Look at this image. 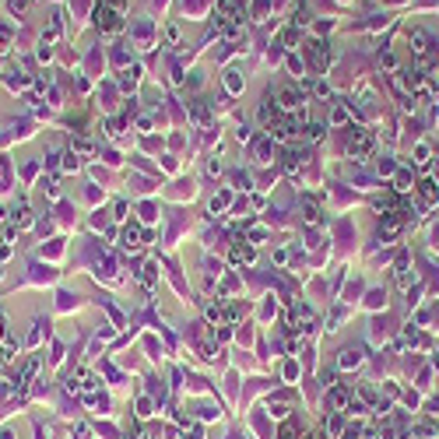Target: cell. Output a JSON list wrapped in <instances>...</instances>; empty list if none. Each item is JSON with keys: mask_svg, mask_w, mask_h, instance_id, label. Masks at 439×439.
<instances>
[{"mask_svg": "<svg viewBox=\"0 0 439 439\" xmlns=\"http://www.w3.org/2000/svg\"><path fill=\"white\" fill-rule=\"evenodd\" d=\"M99 28H102V32H116V28H120V11L102 7V11H99Z\"/></svg>", "mask_w": 439, "mask_h": 439, "instance_id": "obj_2", "label": "cell"}, {"mask_svg": "<svg viewBox=\"0 0 439 439\" xmlns=\"http://www.w3.org/2000/svg\"><path fill=\"white\" fill-rule=\"evenodd\" d=\"M306 130H309V137H313V141H316V137H320V134H323V127H320V123H309V127H306Z\"/></svg>", "mask_w": 439, "mask_h": 439, "instance_id": "obj_8", "label": "cell"}, {"mask_svg": "<svg viewBox=\"0 0 439 439\" xmlns=\"http://www.w3.org/2000/svg\"><path fill=\"white\" fill-rule=\"evenodd\" d=\"M411 42H415V53H425L429 50V35L425 32H411Z\"/></svg>", "mask_w": 439, "mask_h": 439, "instance_id": "obj_4", "label": "cell"}, {"mask_svg": "<svg viewBox=\"0 0 439 439\" xmlns=\"http://www.w3.org/2000/svg\"><path fill=\"white\" fill-rule=\"evenodd\" d=\"M278 102H281V109H299V95H295V88H281L278 91Z\"/></svg>", "mask_w": 439, "mask_h": 439, "instance_id": "obj_3", "label": "cell"}, {"mask_svg": "<svg viewBox=\"0 0 439 439\" xmlns=\"http://www.w3.org/2000/svg\"><path fill=\"white\" fill-rule=\"evenodd\" d=\"M397 228H401V218H394V215H390V218H386L383 225H379V232H383V235H394Z\"/></svg>", "mask_w": 439, "mask_h": 439, "instance_id": "obj_5", "label": "cell"}, {"mask_svg": "<svg viewBox=\"0 0 439 439\" xmlns=\"http://www.w3.org/2000/svg\"><path fill=\"white\" fill-rule=\"evenodd\" d=\"M106 7H109V11H123V7H127V0H106Z\"/></svg>", "mask_w": 439, "mask_h": 439, "instance_id": "obj_9", "label": "cell"}, {"mask_svg": "<svg viewBox=\"0 0 439 439\" xmlns=\"http://www.w3.org/2000/svg\"><path fill=\"white\" fill-rule=\"evenodd\" d=\"M355 362H359V352H355V348L341 352V366H355Z\"/></svg>", "mask_w": 439, "mask_h": 439, "instance_id": "obj_7", "label": "cell"}, {"mask_svg": "<svg viewBox=\"0 0 439 439\" xmlns=\"http://www.w3.org/2000/svg\"><path fill=\"white\" fill-rule=\"evenodd\" d=\"M369 148H372L369 134H366V130H355V137H352V155H355V162H366Z\"/></svg>", "mask_w": 439, "mask_h": 439, "instance_id": "obj_1", "label": "cell"}, {"mask_svg": "<svg viewBox=\"0 0 439 439\" xmlns=\"http://www.w3.org/2000/svg\"><path fill=\"white\" fill-rule=\"evenodd\" d=\"M260 120H264V123H274V106H271V102L260 106Z\"/></svg>", "mask_w": 439, "mask_h": 439, "instance_id": "obj_6", "label": "cell"}]
</instances>
